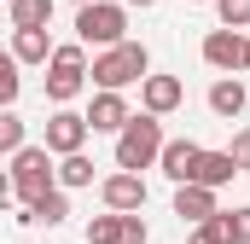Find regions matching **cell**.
<instances>
[{"mask_svg":"<svg viewBox=\"0 0 250 244\" xmlns=\"http://www.w3.org/2000/svg\"><path fill=\"white\" fill-rule=\"evenodd\" d=\"M12 198L29 209V203H41L47 192H59V175H53V151L47 145H23V151H12Z\"/></svg>","mask_w":250,"mask_h":244,"instance_id":"obj_1","label":"cell"},{"mask_svg":"<svg viewBox=\"0 0 250 244\" xmlns=\"http://www.w3.org/2000/svg\"><path fill=\"white\" fill-rule=\"evenodd\" d=\"M87 76L99 81V93H123V87H134V81H146V76H151V53H146L140 41H123V47L99 53Z\"/></svg>","mask_w":250,"mask_h":244,"instance_id":"obj_2","label":"cell"},{"mask_svg":"<svg viewBox=\"0 0 250 244\" xmlns=\"http://www.w3.org/2000/svg\"><path fill=\"white\" fill-rule=\"evenodd\" d=\"M157 151H163V122L157 117H128V128L117 134V169L140 175V169H157Z\"/></svg>","mask_w":250,"mask_h":244,"instance_id":"obj_3","label":"cell"},{"mask_svg":"<svg viewBox=\"0 0 250 244\" xmlns=\"http://www.w3.org/2000/svg\"><path fill=\"white\" fill-rule=\"evenodd\" d=\"M76 41H82V47H99V53L123 47L128 41V6H111V0L82 6V12H76Z\"/></svg>","mask_w":250,"mask_h":244,"instance_id":"obj_4","label":"cell"},{"mask_svg":"<svg viewBox=\"0 0 250 244\" xmlns=\"http://www.w3.org/2000/svg\"><path fill=\"white\" fill-rule=\"evenodd\" d=\"M47 64H53V70H47V99L64 111V105L87 87V47H82V41H64V47H53Z\"/></svg>","mask_w":250,"mask_h":244,"instance_id":"obj_5","label":"cell"},{"mask_svg":"<svg viewBox=\"0 0 250 244\" xmlns=\"http://www.w3.org/2000/svg\"><path fill=\"white\" fill-rule=\"evenodd\" d=\"M87 134H93V128H87L82 111H53V117H47V151H53V157H76V151L87 145Z\"/></svg>","mask_w":250,"mask_h":244,"instance_id":"obj_6","label":"cell"},{"mask_svg":"<svg viewBox=\"0 0 250 244\" xmlns=\"http://www.w3.org/2000/svg\"><path fill=\"white\" fill-rule=\"evenodd\" d=\"M99 198H105V209H111V215H140V209H146V181L117 169V175H105V181H99Z\"/></svg>","mask_w":250,"mask_h":244,"instance_id":"obj_7","label":"cell"},{"mask_svg":"<svg viewBox=\"0 0 250 244\" xmlns=\"http://www.w3.org/2000/svg\"><path fill=\"white\" fill-rule=\"evenodd\" d=\"M151 233H146V221L140 215H93L87 221V244H146Z\"/></svg>","mask_w":250,"mask_h":244,"instance_id":"obj_8","label":"cell"},{"mask_svg":"<svg viewBox=\"0 0 250 244\" xmlns=\"http://www.w3.org/2000/svg\"><path fill=\"white\" fill-rule=\"evenodd\" d=\"M181 99H187V87H181V76H146L140 81V105H146V117H169V111H181Z\"/></svg>","mask_w":250,"mask_h":244,"instance_id":"obj_9","label":"cell"},{"mask_svg":"<svg viewBox=\"0 0 250 244\" xmlns=\"http://www.w3.org/2000/svg\"><path fill=\"white\" fill-rule=\"evenodd\" d=\"M204 64L209 70H227V76L245 70V35L239 29H209L204 35Z\"/></svg>","mask_w":250,"mask_h":244,"instance_id":"obj_10","label":"cell"},{"mask_svg":"<svg viewBox=\"0 0 250 244\" xmlns=\"http://www.w3.org/2000/svg\"><path fill=\"white\" fill-rule=\"evenodd\" d=\"M198 157H204V145H198V140H163V151H157V169H163L175 186H192Z\"/></svg>","mask_w":250,"mask_h":244,"instance_id":"obj_11","label":"cell"},{"mask_svg":"<svg viewBox=\"0 0 250 244\" xmlns=\"http://www.w3.org/2000/svg\"><path fill=\"white\" fill-rule=\"evenodd\" d=\"M128 117H134V111H128L123 93H93V105H87V128H93V134H123Z\"/></svg>","mask_w":250,"mask_h":244,"instance_id":"obj_12","label":"cell"},{"mask_svg":"<svg viewBox=\"0 0 250 244\" xmlns=\"http://www.w3.org/2000/svg\"><path fill=\"white\" fill-rule=\"evenodd\" d=\"M175 215L192 221V227H204V221H215V215H221V203H215V192H209V186H175Z\"/></svg>","mask_w":250,"mask_h":244,"instance_id":"obj_13","label":"cell"},{"mask_svg":"<svg viewBox=\"0 0 250 244\" xmlns=\"http://www.w3.org/2000/svg\"><path fill=\"white\" fill-rule=\"evenodd\" d=\"M12 59L18 64H47L53 59V35L47 29H12Z\"/></svg>","mask_w":250,"mask_h":244,"instance_id":"obj_14","label":"cell"},{"mask_svg":"<svg viewBox=\"0 0 250 244\" xmlns=\"http://www.w3.org/2000/svg\"><path fill=\"white\" fill-rule=\"evenodd\" d=\"M245 81H239V76H221V81H215V87H209V111H215V117H245Z\"/></svg>","mask_w":250,"mask_h":244,"instance_id":"obj_15","label":"cell"},{"mask_svg":"<svg viewBox=\"0 0 250 244\" xmlns=\"http://www.w3.org/2000/svg\"><path fill=\"white\" fill-rule=\"evenodd\" d=\"M233 175H239V169H233V157H227V151H204V157H198V169H192V186H209V192H215V186H227Z\"/></svg>","mask_w":250,"mask_h":244,"instance_id":"obj_16","label":"cell"},{"mask_svg":"<svg viewBox=\"0 0 250 244\" xmlns=\"http://www.w3.org/2000/svg\"><path fill=\"white\" fill-rule=\"evenodd\" d=\"M12 6V29H47L59 0H6Z\"/></svg>","mask_w":250,"mask_h":244,"instance_id":"obj_17","label":"cell"},{"mask_svg":"<svg viewBox=\"0 0 250 244\" xmlns=\"http://www.w3.org/2000/svg\"><path fill=\"white\" fill-rule=\"evenodd\" d=\"M64 215H70V198H64V192H47V198H41V203H29L18 221H23V227H41V221H47V227H59Z\"/></svg>","mask_w":250,"mask_h":244,"instance_id":"obj_18","label":"cell"},{"mask_svg":"<svg viewBox=\"0 0 250 244\" xmlns=\"http://www.w3.org/2000/svg\"><path fill=\"white\" fill-rule=\"evenodd\" d=\"M53 175H59V192H76V186H93V163L76 151V157H59Z\"/></svg>","mask_w":250,"mask_h":244,"instance_id":"obj_19","label":"cell"},{"mask_svg":"<svg viewBox=\"0 0 250 244\" xmlns=\"http://www.w3.org/2000/svg\"><path fill=\"white\" fill-rule=\"evenodd\" d=\"M18 93H23L18 59H12V53H0V111H12V105H18Z\"/></svg>","mask_w":250,"mask_h":244,"instance_id":"obj_20","label":"cell"},{"mask_svg":"<svg viewBox=\"0 0 250 244\" xmlns=\"http://www.w3.org/2000/svg\"><path fill=\"white\" fill-rule=\"evenodd\" d=\"M29 140H23V117L18 111H0V157H12V151H23Z\"/></svg>","mask_w":250,"mask_h":244,"instance_id":"obj_21","label":"cell"},{"mask_svg":"<svg viewBox=\"0 0 250 244\" xmlns=\"http://www.w3.org/2000/svg\"><path fill=\"white\" fill-rule=\"evenodd\" d=\"M215 6V18H221V29H250V0H209Z\"/></svg>","mask_w":250,"mask_h":244,"instance_id":"obj_22","label":"cell"},{"mask_svg":"<svg viewBox=\"0 0 250 244\" xmlns=\"http://www.w3.org/2000/svg\"><path fill=\"white\" fill-rule=\"evenodd\" d=\"M221 233H227V244H250V203L221 209Z\"/></svg>","mask_w":250,"mask_h":244,"instance_id":"obj_23","label":"cell"},{"mask_svg":"<svg viewBox=\"0 0 250 244\" xmlns=\"http://www.w3.org/2000/svg\"><path fill=\"white\" fill-rule=\"evenodd\" d=\"M227 157H233V169H239V175H250V128H239V134H233Z\"/></svg>","mask_w":250,"mask_h":244,"instance_id":"obj_24","label":"cell"},{"mask_svg":"<svg viewBox=\"0 0 250 244\" xmlns=\"http://www.w3.org/2000/svg\"><path fill=\"white\" fill-rule=\"evenodd\" d=\"M187 244H227V233H221V215L215 221H204V227H192V239Z\"/></svg>","mask_w":250,"mask_h":244,"instance_id":"obj_25","label":"cell"},{"mask_svg":"<svg viewBox=\"0 0 250 244\" xmlns=\"http://www.w3.org/2000/svg\"><path fill=\"white\" fill-rule=\"evenodd\" d=\"M6 198H12V175L0 169V203H6Z\"/></svg>","mask_w":250,"mask_h":244,"instance_id":"obj_26","label":"cell"},{"mask_svg":"<svg viewBox=\"0 0 250 244\" xmlns=\"http://www.w3.org/2000/svg\"><path fill=\"white\" fill-rule=\"evenodd\" d=\"M128 6H140V12H146V6H157V0H128Z\"/></svg>","mask_w":250,"mask_h":244,"instance_id":"obj_27","label":"cell"},{"mask_svg":"<svg viewBox=\"0 0 250 244\" xmlns=\"http://www.w3.org/2000/svg\"><path fill=\"white\" fill-rule=\"evenodd\" d=\"M70 6H76V12H82V6H93V0H70Z\"/></svg>","mask_w":250,"mask_h":244,"instance_id":"obj_28","label":"cell"},{"mask_svg":"<svg viewBox=\"0 0 250 244\" xmlns=\"http://www.w3.org/2000/svg\"><path fill=\"white\" fill-rule=\"evenodd\" d=\"M245 70H250V41H245Z\"/></svg>","mask_w":250,"mask_h":244,"instance_id":"obj_29","label":"cell"},{"mask_svg":"<svg viewBox=\"0 0 250 244\" xmlns=\"http://www.w3.org/2000/svg\"><path fill=\"white\" fill-rule=\"evenodd\" d=\"M192 6H198V0H192Z\"/></svg>","mask_w":250,"mask_h":244,"instance_id":"obj_30","label":"cell"}]
</instances>
